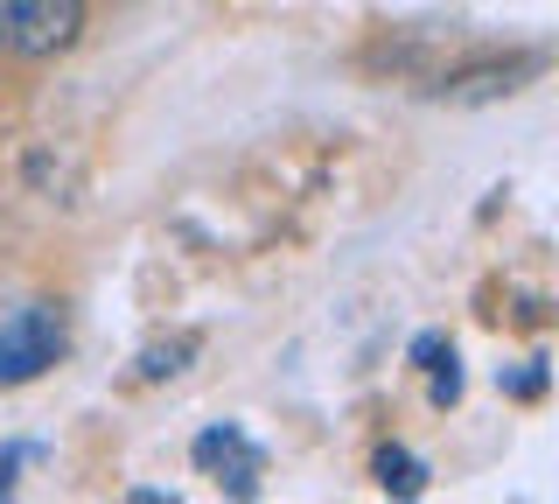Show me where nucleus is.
<instances>
[{
  "instance_id": "nucleus-2",
  "label": "nucleus",
  "mask_w": 559,
  "mask_h": 504,
  "mask_svg": "<svg viewBox=\"0 0 559 504\" xmlns=\"http://www.w3.org/2000/svg\"><path fill=\"white\" fill-rule=\"evenodd\" d=\"M63 343H70L63 308L35 302V308H22V316H8V323H0V386H28V378H43L49 364L63 358Z\"/></svg>"
},
{
  "instance_id": "nucleus-9",
  "label": "nucleus",
  "mask_w": 559,
  "mask_h": 504,
  "mask_svg": "<svg viewBox=\"0 0 559 504\" xmlns=\"http://www.w3.org/2000/svg\"><path fill=\"white\" fill-rule=\"evenodd\" d=\"M511 392H518V399H538V392H546V372H518Z\"/></svg>"
},
{
  "instance_id": "nucleus-4",
  "label": "nucleus",
  "mask_w": 559,
  "mask_h": 504,
  "mask_svg": "<svg viewBox=\"0 0 559 504\" xmlns=\"http://www.w3.org/2000/svg\"><path fill=\"white\" fill-rule=\"evenodd\" d=\"M197 462H203L231 497H252V491H259V448L245 442L238 427H210V434H197Z\"/></svg>"
},
{
  "instance_id": "nucleus-10",
  "label": "nucleus",
  "mask_w": 559,
  "mask_h": 504,
  "mask_svg": "<svg viewBox=\"0 0 559 504\" xmlns=\"http://www.w3.org/2000/svg\"><path fill=\"white\" fill-rule=\"evenodd\" d=\"M14 469H22V448H8V456H0V497L14 491Z\"/></svg>"
},
{
  "instance_id": "nucleus-8",
  "label": "nucleus",
  "mask_w": 559,
  "mask_h": 504,
  "mask_svg": "<svg viewBox=\"0 0 559 504\" xmlns=\"http://www.w3.org/2000/svg\"><path fill=\"white\" fill-rule=\"evenodd\" d=\"M441 358H448V337H419L413 343V364H419V372H433Z\"/></svg>"
},
{
  "instance_id": "nucleus-5",
  "label": "nucleus",
  "mask_w": 559,
  "mask_h": 504,
  "mask_svg": "<svg viewBox=\"0 0 559 504\" xmlns=\"http://www.w3.org/2000/svg\"><path fill=\"white\" fill-rule=\"evenodd\" d=\"M371 469H378V483H384L392 497H419V491H427V462L406 456V448H392V442L371 456Z\"/></svg>"
},
{
  "instance_id": "nucleus-1",
  "label": "nucleus",
  "mask_w": 559,
  "mask_h": 504,
  "mask_svg": "<svg viewBox=\"0 0 559 504\" xmlns=\"http://www.w3.org/2000/svg\"><path fill=\"white\" fill-rule=\"evenodd\" d=\"M92 8L84 0H0V57L49 63L63 49H78Z\"/></svg>"
},
{
  "instance_id": "nucleus-7",
  "label": "nucleus",
  "mask_w": 559,
  "mask_h": 504,
  "mask_svg": "<svg viewBox=\"0 0 559 504\" xmlns=\"http://www.w3.org/2000/svg\"><path fill=\"white\" fill-rule=\"evenodd\" d=\"M433 407H454V399H462V372H454V351H448V364H433Z\"/></svg>"
},
{
  "instance_id": "nucleus-6",
  "label": "nucleus",
  "mask_w": 559,
  "mask_h": 504,
  "mask_svg": "<svg viewBox=\"0 0 559 504\" xmlns=\"http://www.w3.org/2000/svg\"><path fill=\"white\" fill-rule=\"evenodd\" d=\"M189 358H197V337H175V343H154V351H140V378H147V386H154V378H175V372H182Z\"/></svg>"
},
{
  "instance_id": "nucleus-3",
  "label": "nucleus",
  "mask_w": 559,
  "mask_h": 504,
  "mask_svg": "<svg viewBox=\"0 0 559 504\" xmlns=\"http://www.w3.org/2000/svg\"><path fill=\"white\" fill-rule=\"evenodd\" d=\"M538 78V57H489V63H462V71L441 78V98L448 106H497V98L524 92Z\"/></svg>"
}]
</instances>
